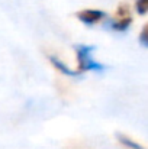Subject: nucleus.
<instances>
[{
	"mask_svg": "<svg viewBox=\"0 0 148 149\" xmlns=\"http://www.w3.org/2000/svg\"><path fill=\"white\" fill-rule=\"evenodd\" d=\"M76 49V56H77V64H79V72L83 74L86 71L92 72H102L106 70V65L95 59V45H86V44H79L74 45Z\"/></svg>",
	"mask_w": 148,
	"mask_h": 149,
	"instance_id": "obj_1",
	"label": "nucleus"
},
{
	"mask_svg": "<svg viewBox=\"0 0 148 149\" xmlns=\"http://www.w3.org/2000/svg\"><path fill=\"white\" fill-rule=\"evenodd\" d=\"M106 17V13L97 9H84L77 13V19L86 26H93Z\"/></svg>",
	"mask_w": 148,
	"mask_h": 149,
	"instance_id": "obj_2",
	"label": "nucleus"
},
{
	"mask_svg": "<svg viewBox=\"0 0 148 149\" xmlns=\"http://www.w3.org/2000/svg\"><path fill=\"white\" fill-rule=\"evenodd\" d=\"M131 25H132V17L126 16V17H121V19H107L105 23V28L115 31V32H125L129 29Z\"/></svg>",
	"mask_w": 148,
	"mask_h": 149,
	"instance_id": "obj_3",
	"label": "nucleus"
},
{
	"mask_svg": "<svg viewBox=\"0 0 148 149\" xmlns=\"http://www.w3.org/2000/svg\"><path fill=\"white\" fill-rule=\"evenodd\" d=\"M49 61H51V64L61 72V74H64V75H68V77H79V75H81L79 71H73V70H70L62 61H60L58 58H55V56H49Z\"/></svg>",
	"mask_w": 148,
	"mask_h": 149,
	"instance_id": "obj_4",
	"label": "nucleus"
},
{
	"mask_svg": "<svg viewBox=\"0 0 148 149\" xmlns=\"http://www.w3.org/2000/svg\"><path fill=\"white\" fill-rule=\"evenodd\" d=\"M116 138H118V141H119L125 148H128V149H144V146H141L138 142H135V141L129 139V138H128V136H125V135L118 133V135H116Z\"/></svg>",
	"mask_w": 148,
	"mask_h": 149,
	"instance_id": "obj_5",
	"label": "nucleus"
},
{
	"mask_svg": "<svg viewBox=\"0 0 148 149\" xmlns=\"http://www.w3.org/2000/svg\"><path fill=\"white\" fill-rule=\"evenodd\" d=\"M135 9L138 12V15L144 16L148 10V0H137V4H135Z\"/></svg>",
	"mask_w": 148,
	"mask_h": 149,
	"instance_id": "obj_6",
	"label": "nucleus"
},
{
	"mask_svg": "<svg viewBox=\"0 0 148 149\" xmlns=\"http://www.w3.org/2000/svg\"><path fill=\"white\" fill-rule=\"evenodd\" d=\"M147 31H148V26L144 25L142 31H141V35H140V45L142 48H148V35H147Z\"/></svg>",
	"mask_w": 148,
	"mask_h": 149,
	"instance_id": "obj_7",
	"label": "nucleus"
}]
</instances>
